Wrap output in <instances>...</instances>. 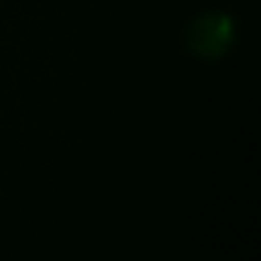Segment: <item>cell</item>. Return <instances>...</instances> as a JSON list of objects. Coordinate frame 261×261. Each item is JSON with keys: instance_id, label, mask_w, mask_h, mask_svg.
<instances>
[{"instance_id": "6da1fadb", "label": "cell", "mask_w": 261, "mask_h": 261, "mask_svg": "<svg viewBox=\"0 0 261 261\" xmlns=\"http://www.w3.org/2000/svg\"><path fill=\"white\" fill-rule=\"evenodd\" d=\"M234 41V20L222 10H206L194 18L186 33V45L204 59H216Z\"/></svg>"}]
</instances>
